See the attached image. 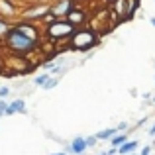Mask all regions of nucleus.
I'll return each instance as SVG.
<instances>
[{
  "label": "nucleus",
  "mask_w": 155,
  "mask_h": 155,
  "mask_svg": "<svg viewBox=\"0 0 155 155\" xmlns=\"http://www.w3.org/2000/svg\"><path fill=\"white\" fill-rule=\"evenodd\" d=\"M8 104H10V102H6V100H0V118L6 116V108H8Z\"/></svg>",
  "instance_id": "nucleus-20"
},
{
  "label": "nucleus",
  "mask_w": 155,
  "mask_h": 155,
  "mask_svg": "<svg viewBox=\"0 0 155 155\" xmlns=\"http://www.w3.org/2000/svg\"><path fill=\"white\" fill-rule=\"evenodd\" d=\"M59 81H61V77H49V81H47L41 88L43 91H51V88H55L57 84H59Z\"/></svg>",
  "instance_id": "nucleus-17"
},
{
  "label": "nucleus",
  "mask_w": 155,
  "mask_h": 155,
  "mask_svg": "<svg viewBox=\"0 0 155 155\" xmlns=\"http://www.w3.org/2000/svg\"><path fill=\"white\" fill-rule=\"evenodd\" d=\"M100 2H102L104 6H106V8H110V6H114V4H116L118 0H100Z\"/></svg>",
  "instance_id": "nucleus-23"
},
{
  "label": "nucleus",
  "mask_w": 155,
  "mask_h": 155,
  "mask_svg": "<svg viewBox=\"0 0 155 155\" xmlns=\"http://www.w3.org/2000/svg\"><path fill=\"white\" fill-rule=\"evenodd\" d=\"M49 73H41V75H38V77H34V84L35 87H43V84L49 81Z\"/></svg>",
  "instance_id": "nucleus-16"
},
{
  "label": "nucleus",
  "mask_w": 155,
  "mask_h": 155,
  "mask_svg": "<svg viewBox=\"0 0 155 155\" xmlns=\"http://www.w3.org/2000/svg\"><path fill=\"white\" fill-rule=\"evenodd\" d=\"M14 114H28V108H26V102L24 98H16L8 104L6 108V116H14Z\"/></svg>",
  "instance_id": "nucleus-9"
},
{
  "label": "nucleus",
  "mask_w": 155,
  "mask_h": 155,
  "mask_svg": "<svg viewBox=\"0 0 155 155\" xmlns=\"http://www.w3.org/2000/svg\"><path fill=\"white\" fill-rule=\"evenodd\" d=\"M14 30H18L24 38L31 39V41H35V43L43 41V26H39V24L26 22V20H18V22H14Z\"/></svg>",
  "instance_id": "nucleus-5"
},
{
  "label": "nucleus",
  "mask_w": 155,
  "mask_h": 155,
  "mask_svg": "<svg viewBox=\"0 0 155 155\" xmlns=\"http://www.w3.org/2000/svg\"><path fill=\"white\" fill-rule=\"evenodd\" d=\"M96 143H98V137H96V136H88V137H87V145H88V149L94 147Z\"/></svg>",
  "instance_id": "nucleus-19"
},
{
  "label": "nucleus",
  "mask_w": 155,
  "mask_h": 155,
  "mask_svg": "<svg viewBox=\"0 0 155 155\" xmlns=\"http://www.w3.org/2000/svg\"><path fill=\"white\" fill-rule=\"evenodd\" d=\"M137 147H140V141L137 140H130L128 143H124L122 147H118V155H132V153H136Z\"/></svg>",
  "instance_id": "nucleus-11"
},
{
  "label": "nucleus",
  "mask_w": 155,
  "mask_h": 155,
  "mask_svg": "<svg viewBox=\"0 0 155 155\" xmlns=\"http://www.w3.org/2000/svg\"><path fill=\"white\" fill-rule=\"evenodd\" d=\"M98 45H100V34L96 30H92L91 26L77 30L75 35L67 41V49L79 51V53H87V55L91 51H94Z\"/></svg>",
  "instance_id": "nucleus-1"
},
{
  "label": "nucleus",
  "mask_w": 155,
  "mask_h": 155,
  "mask_svg": "<svg viewBox=\"0 0 155 155\" xmlns=\"http://www.w3.org/2000/svg\"><path fill=\"white\" fill-rule=\"evenodd\" d=\"M20 16H22V10L18 8L16 0H0V18L2 20L12 22L14 18H20Z\"/></svg>",
  "instance_id": "nucleus-8"
},
{
  "label": "nucleus",
  "mask_w": 155,
  "mask_h": 155,
  "mask_svg": "<svg viewBox=\"0 0 155 155\" xmlns=\"http://www.w3.org/2000/svg\"><path fill=\"white\" fill-rule=\"evenodd\" d=\"M77 4H83V6H87V2H91V0H75Z\"/></svg>",
  "instance_id": "nucleus-24"
},
{
  "label": "nucleus",
  "mask_w": 155,
  "mask_h": 155,
  "mask_svg": "<svg viewBox=\"0 0 155 155\" xmlns=\"http://www.w3.org/2000/svg\"><path fill=\"white\" fill-rule=\"evenodd\" d=\"M151 104H153V106H155V96H153V98H151Z\"/></svg>",
  "instance_id": "nucleus-30"
},
{
  "label": "nucleus",
  "mask_w": 155,
  "mask_h": 155,
  "mask_svg": "<svg viewBox=\"0 0 155 155\" xmlns=\"http://www.w3.org/2000/svg\"><path fill=\"white\" fill-rule=\"evenodd\" d=\"M67 20L77 28V30H81V28H87L88 20H91L88 8H87V6H83V4H77V6L71 10V14L67 16Z\"/></svg>",
  "instance_id": "nucleus-7"
},
{
  "label": "nucleus",
  "mask_w": 155,
  "mask_h": 155,
  "mask_svg": "<svg viewBox=\"0 0 155 155\" xmlns=\"http://www.w3.org/2000/svg\"><path fill=\"white\" fill-rule=\"evenodd\" d=\"M47 16H49V2H31L30 6L22 8L20 20L34 22V24H43Z\"/></svg>",
  "instance_id": "nucleus-4"
},
{
  "label": "nucleus",
  "mask_w": 155,
  "mask_h": 155,
  "mask_svg": "<svg viewBox=\"0 0 155 155\" xmlns=\"http://www.w3.org/2000/svg\"><path fill=\"white\" fill-rule=\"evenodd\" d=\"M51 155H67L65 151H59V153H51Z\"/></svg>",
  "instance_id": "nucleus-28"
},
{
  "label": "nucleus",
  "mask_w": 155,
  "mask_h": 155,
  "mask_svg": "<svg viewBox=\"0 0 155 155\" xmlns=\"http://www.w3.org/2000/svg\"><path fill=\"white\" fill-rule=\"evenodd\" d=\"M116 128H118V132H130V126L126 124V122H120Z\"/></svg>",
  "instance_id": "nucleus-21"
},
{
  "label": "nucleus",
  "mask_w": 155,
  "mask_h": 155,
  "mask_svg": "<svg viewBox=\"0 0 155 155\" xmlns=\"http://www.w3.org/2000/svg\"><path fill=\"white\" fill-rule=\"evenodd\" d=\"M132 155H137V153H132Z\"/></svg>",
  "instance_id": "nucleus-31"
},
{
  "label": "nucleus",
  "mask_w": 155,
  "mask_h": 155,
  "mask_svg": "<svg viewBox=\"0 0 155 155\" xmlns=\"http://www.w3.org/2000/svg\"><path fill=\"white\" fill-rule=\"evenodd\" d=\"M151 149H153V145H143L140 155H149V153H151Z\"/></svg>",
  "instance_id": "nucleus-22"
},
{
  "label": "nucleus",
  "mask_w": 155,
  "mask_h": 155,
  "mask_svg": "<svg viewBox=\"0 0 155 155\" xmlns=\"http://www.w3.org/2000/svg\"><path fill=\"white\" fill-rule=\"evenodd\" d=\"M2 47H4V43H2V39H0V49H2Z\"/></svg>",
  "instance_id": "nucleus-29"
},
{
  "label": "nucleus",
  "mask_w": 155,
  "mask_h": 155,
  "mask_svg": "<svg viewBox=\"0 0 155 155\" xmlns=\"http://www.w3.org/2000/svg\"><path fill=\"white\" fill-rule=\"evenodd\" d=\"M130 141V134L128 132H120V134H116V136L112 137V140H110V143H112V147H122V145L124 143H128Z\"/></svg>",
  "instance_id": "nucleus-12"
},
{
  "label": "nucleus",
  "mask_w": 155,
  "mask_h": 155,
  "mask_svg": "<svg viewBox=\"0 0 155 155\" xmlns=\"http://www.w3.org/2000/svg\"><path fill=\"white\" fill-rule=\"evenodd\" d=\"M116 134H120V132H118V128L114 126V128H104V130H100V132L94 134V136L98 137V140H112Z\"/></svg>",
  "instance_id": "nucleus-13"
},
{
  "label": "nucleus",
  "mask_w": 155,
  "mask_h": 155,
  "mask_svg": "<svg viewBox=\"0 0 155 155\" xmlns=\"http://www.w3.org/2000/svg\"><path fill=\"white\" fill-rule=\"evenodd\" d=\"M71 149H73V155H84V153H87V149H88L87 137H83V136L73 137V140H71Z\"/></svg>",
  "instance_id": "nucleus-10"
},
{
  "label": "nucleus",
  "mask_w": 155,
  "mask_h": 155,
  "mask_svg": "<svg viewBox=\"0 0 155 155\" xmlns=\"http://www.w3.org/2000/svg\"><path fill=\"white\" fill-rule=\"evenodd\" d=\"M2 43H4V49L10 53V55H18V57L31 55V53L39 51V45H41V43H35V41H31V39L24 38L18 30H14V26L8 31L6 38L2 39Z\"/></svg>",
  "instance_id": "nucleus-2"
},
{
  "label": "nucleus",
  "mask_w": 155,
  "mask_h": 155,
  "mask_svg": "<svg viewBox=\"0 0 155 155\" xmlns=\"http://www.w3.org/2000/svg\"><path fill=\"white\" fill-rule=\"evenodd\" d=\"M57 67H59V65H57L55 61H51V59H45V61L41 63V69H43L45 73H55Z\"/></svg>",
  "instance_id": "nucleus-15"
},
{
  "label": "nucleus",
  "mask_w": 155,
  "mask_h": 155,
  "mask_svg": "<svg viewBox=\"0 0 155 155\" xmlns=\"http://www.w3.org/2000/svg\"><path fill=\"white\" fill-rule=\"evenodd\" d=\"M75 31H77V28L69 20H55V22L43 26V38H47L51 43H57V41L67 43L75 35Z\"/></svg>",
  "instance_id": "nucleus-3"
},
{
  "label": "nucleus",
  "mask_w": 155,
  "mask_h": 155,
  "mask_svg": "<svg viewBox=\"0 0 155 155\" xmlns=\"http://www.w3.org/2000/svg\"><path fill=\"white\" fill-rule=\"evenodd\" d=\"M149 136H151V137H155V124L151 126V130H149Z\"/></svg>",
  "instance_id": "nucleus-25"
},
{
  "label": "nucleus",
  "mask_w": 155,
  "mask_h": 155,
  "mask_svg": "<svg viewBox=\"0 0 155 155\" xmlns=\"http://www.w3.org/2000/svg\"><path fill=\"white\" fill-rule=\"evenodd\" d=\"M12 26H14V24L12 22H8V20H2L0 18V39H4L8 35V31L12 30Z\"/></svg>",
  "instance_id": "nucleus-14"
},
{
  "label": "nucleus",
  "mask_w": 155,
  "mask_h": 155,
  "mask_svg": "<svg viewBox=\"0 0 155 155\" xmlns=\"http://www.w3.org/2000/svg\"><path fill=\"white\" fill-rule=\"evenodd\" d=\"M10 96V87H0V100H6Z\"/></svg>",
  "instance_id": "nucleus-18"
},
{
  "label": "nucleus",
  "mask_w": 155,
  "mask_h": 155,
  "mask_svg": "<svg viewBox=\"0 0 155 155\" xmlns=\"http://www.w3.org/2000/svg\"><path fill=\"white\" fill-rule=\"evenodd\" d=\"M149 24H151V26L155 28V18H149Z\"/></svg>",
  "instance_id": "nucleus-26"
},
{
  "label": "nucleus",
  "mask_w": 155,
  "mask_h": 155,
  "mask_svg": "<svg viewBox=\"0 0 155 155\" xmlns=\"http://www.w3.org/2000/svg\"><path fill=\"white\" fill-rule=\"evenodd\" d=\"M34 2H53V0H34Z\"/></svg>",
  "instance_id": "nucleus-27"
},
{
  "label": "nucleus",
  "mask_w": 155,
  "mask_h": 155,
  "mask_svg": "<svg viewBox=\"0 0 155 155\" xmlns=\"http://www.w3.org/2000/svg\"><path fill=\"white\" fill-rule=\"evenodd\" d=\"M75 6V0H53V2H49V16L53 20H67V16L71 14Z\"/></svg>",
  "instance_id": "nucleus-6"
}]
</instances>
